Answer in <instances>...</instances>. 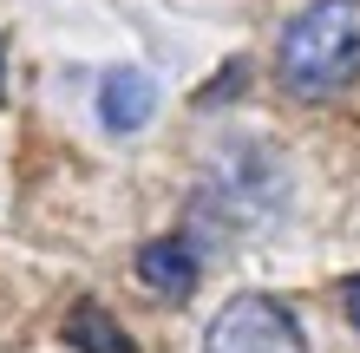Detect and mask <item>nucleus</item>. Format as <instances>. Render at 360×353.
<instances>
[{"label":"nucleus","mask_w":360,"mask_h":353,"mask_svg":"<svg viewBox=\"0 0 360 353\" xmlns=\"http://www.w3.org/2000/svg\"><path fill=\"white\" fill-rule=\"evenodd\" d=\"M341 307H347V321H354V327H360V275H354V281H347V288H341Z\"/></svg>","instance_id":"423d86ee"},{"label":"nucleus","mask_w":360,"mask_h":353,"mask_svg":"<svg viewBox=\"0 0 360 353\" xmlns=\"http://www.w3.org/2000/svg\"><path fill=\"white\" fill-rule=\"evenodd\" d=\"M203 353H308V334H302V321H295L288 301L236 295V301H223L217 321H210Z\"/></svg>","instance_id":"f03ea898"},{"label":"nucleus","mask_w":360,"mask_h":353,"mask_svg":"<svg viewBox=\"0 0 360 353\" xmlns=\"http://www.w3.org/2000/svg\"><path fill=\"white\" fill-rule=\"evenodd\" d=\"M158 112V86H151V72H138V66H118V72H105V86H98V118L112 124V131H144Z\"/></svg>","instance_id":"20e7f679"},{"label":"nucleus","mask_w":360,"mask_h":353,"mask_svg":"<svg viewBox=\"0 0 360 353\" xmlns=\"http://www.w3.org/2000/svg\"><path fill=\"white\" fill-rule=\"evenodd\" d=\"M66 347H79V353H138L98 301H79L72 314H66Z\"/></svg>","instance_id":"39448f33"},{"label":"nucleus","mask_w":360,"mask_h":353,"mask_svg":"<svg viewBox=\"0 0 360 353\" xmlns=\"http://www.w3.org/2000/svg\"><path fill=\"white\" fill-rule=\"evenodd\" d=\"M138 281L151 288L158 301H190V295H197V281H203L197 242H190V236H158V242H144V248H138Z\"/></svg>","instance_id":"7ed1b4c3"},{"label":"nucleus","mask_w":360,"mask_h":353,"mask_svg":"<svg viewBox=\"0 0 360 353\" xmlns=\"http://www.w3.org/2000/svg\"><path fill=\"white\" fill-rule=\"evenodd\" d=\"M275 79L302 105H328L360 79V0H308L275 46Z\"/></svg>","instance_id":"f257e3e1"}]
</instances>
